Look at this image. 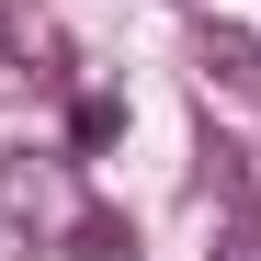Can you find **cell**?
Listing matches in <instances>:
<instances>
[{
    "mask_svg": "<svg viewBox=\"0 0 261 261\" xmlns=\"http://www.w3.org/2000/svg\"><path fill=\"white\" fill-rule=\"evenodd\" d=\"M114 137H125V102L91 91V102H80V148H114Z\"/></svg>",
    "mask_w": 261,
    "mask_h": 261,
    "instance_id": "3",
    "label": "cell"
},
{
    "mask_svg": "<svg viewBox=\"0 0 261 261\" xmlns=\"http://www.w3.org/2000/svg\"><path fill=\"white\" fill-rule=\"evenodd\" d=\"M216 80H250V91H261V34H239V23H204V46H193Z\"/></svg>",
    "mask_w": 261,
    "mask_h": 261,
    "instance_id": "2",
    "label": "cell"
},
{
    "mask_svg": "<svg viewBox=\"0 0 261 261\" xmlns=\"http://www.w3.org/2000/svg\"><path fill=\"white\" fill-rule=\"evenodd\" d=\"M216 261H261V216H239V227L216 239Z\"/></svg>",
    "mask_w": 261,
    "mask_h": 261,
    "instance_id": "4",
    "label": "cell"
},
{
    "mask_svg": "<svg viewBox=\"0 0 261 261\" xmlns=\"http://www.w3.org/2000/svg\"><path fill=\"white\" fill-rule=\"evenodd\" d=\"M0 216H12L34 250H91L102 239V216H91V193L68 182V159H34V148L0 159Z\"/></svg>",
    "mask_w": 261,
    "mask_h": 261,
    "instance_id": "1",
    "label": "cell"
}]
</instances>
